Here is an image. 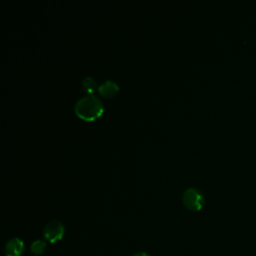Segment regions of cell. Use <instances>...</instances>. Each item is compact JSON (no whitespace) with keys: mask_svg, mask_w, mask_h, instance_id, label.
Instances as JSON below:
<instances>
[{"mask_svg":"<svg viewBox=\"0 0 256 256\" xmlns=\"http://www.w3.org/2000/svg\"><path fill=\"white\" fill-rule=\"evenodd\" d=\"M81 85H82V88L85 92H87L88 94H91L92 92L95 91V89L98 88L97 86V82L96 80L94 79L93 76H85L82 81H81Z\"/></svg>","mask_w":256,"mask_h":256,"instance_id":"obj_6","label":"cell"},{"mask_svg":"<svg viewBox=\"0 0 256 256\" xmlns=\"http://www.w3.org/2000/svg\"><path fill=\"white\" fill-rule=\"evenodd\" d=\"M47 244L45 241L42 240H35L34 242H32L31 246H30V250L34 255H42L45 250H46Z\"/></svg>","mask_w":256,"mask_h":256,"instance_id":"obj_7","label":"cell"},{"mask_svg":"<svg viewBox=\"0 0 256 256\" xmlns=\"http://www.w3.org/2000/svg\"><path fill=\"white\" fill-rule=\"evenodd\" d=\"M182 202L188 210L199 211L204 205L205 198L200 189L190 186L183 191Z\"/></svg>","mask_w":256,"mask_h":256,"instance_id":"obj_2","label":"cell"},{"mask_svg":"<svg viewBox=\"0 0 256 256\" xmlns=\"http://www.w3.org/2000/svg\"><path fill=\"white\" fill-rule=\"evenodd\" d=\"M74 111L80 119L84 121H93L102 115L104 107L99 97L93 94H87L76 101Z\"/></svg>","mask_w":256,"mask_h":256,"instance_id":"obj_1","label":"cell"},{"mask_svg":"<svg viewBox=\"0 0 256 256\" xmlns=\"http://www.w3.org/2000/svg\"><path fill=\"white\" fill-rule=\"evenodd\" d=\"M24 242L18 238L14 237L9 239L4 247L5 256H22L24 253Z\"/></svg>","mask_w":256,"mask_h":256,"instance_id":"obj_4","label":"cell"},{"mask_svg":"<svg viewBox=\"0 0 256 256\" xmlns=\"http://www.w3.org/2000/svg\"><path fill=\"white\" fill-rule=\"evenodd\" d=\"M65 233V227L59 220H50L47 222L43 228L44 238L50 242L55 243L61 240Z\"/></svg>","mask_w":256,"mask_h":256,"instance_id":"obj_3","label":"cell"},{"mask_svg":"<svg viewBox=\"0 0 256 256\" xmlns=\"http://www.w3.org/2000/svg\"><path fill=\"white\" fill-rule=\"evenodd\" d=\"M133 256H150V255H149V254H147L146 252H139V253L134 254Z\"/></svg>","mask_w":256,"mask_h":256,"instance_id":"obj_8","label":"cell"},{"mask_svg":"<svg viewBox=\"0 0 256 256\" xmlns=\"http://www.w3.org/2000/svg\"><path fill=\"white\" fill-rule=\"evenodd\" d=\"M97 91L103 97H112L119 91V86L114 80L107 79L98 86Z\"/></svg>","mask_w":256,"mask_h":256,"instance_id":"obj_5","label":"cell"}]
</instances>
